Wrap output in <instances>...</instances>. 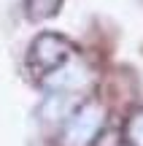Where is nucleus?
<instances>
[{
    "instance_id": "f257e3e1",
    "label": "nucleus",
    "mask_w": 143,
    "mask_h": 146,
    "mask_svg": "<svg viewBox=\"0 0 143 146\" xmlns=\"http://www.w3.org/2000/svg\"><path fill=\"white\" fill-rule=\"evenodd\" d=\"M105 127V106L97 100L76 106L59 135V146H95Z\"/></svg>"
},
{
    "instance_id": "f03ea898",
    "label": "nucleus",
    "mask_w": 143,
    "mask_h": 146,
    "mask_svg": "<svg viewBox=\"0 0 143 146\" xmlns=\"http://www.w3.org/2000/svg\"><path fill=\"white\" fill-rule=\"evenodd\" d=\"M73 57V46L65 35L57 33H41L35 41L30 43V52H27V68L32 76L46 78L54 70H59L68 60Z\"/></svg>"
},
{
    "instance_id": "7ed1b4c3",
    "label": "nucleus",
    "mask_w": 143,
    "mask_h": 146,
    "mask_svg": "<svg viewBox=\"0 0 143 146\" xmlns=\"http://www.w3.org/2000/svg\"><path fill=\"white\" fill-rule=\"evenodd\" d=\"M122 141H124V146H143V106H138V108L124 119Z\"/></svg>"
},
{
    "instance_id": "20e7f679",
    "label": "nucleus",
    "mask_w": 143,
    "mask_h": 146,
    "mask_svg": "<svg viewBox=\"0 0 143 146\" xmlns=\"http://www.w3.org/2000/svg\"><path fill=\"white\" fill-rule=\"evenodd\" d=\"M62 5V0H24V11L32 22H41V19H49L54 16Z\"/></svg>"
}]
</instances>
